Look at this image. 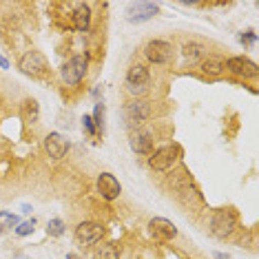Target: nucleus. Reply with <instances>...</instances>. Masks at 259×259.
I'll use <instances>...</instances> for the list:
<instances>
[{"mask_svg": "<svg viewBox=\"0 0 259 259\" xmlns=\"http://www.w3.org/2000/svg\"><path fill=\"white\" fill-rule=\"evenodd\" d=\"M239 40H241L244 45H252V42L257 40V33H255V31H246V33H241V36H239Z\"/></svg>", "mask_w": 259, "mask_h": 259, "instance_id": "b1692460", "label": "nucleus"}, {"mask_svg": "<svg viewBox=\"0 0 259 259\" xmlns=\"http://www.w3.org/2000/svg\"><path fill=\"white\" fill-rule=\"evenodd\" d=\"M157 11H160V7L155 3H131L126 9V20L131 25H140V22L151 20Z\"/></svg>", "mask_w": 259, "mask_h": 259, "instance_id": "1a4fd4ad", "label": "nucleus"}, {"mask_svg": "<svg viewBox=\"0 0 259 259\" xmlns=\"http://www.w3.org/2000/svg\"><path fill=\"white\" fill-rule=\"evenodd\" d=\"M98 259H120V250L115 244H104L98 250Z\"/></svg>", "mask_w": 259, "mask_h": 259, "instance_id": "a211bd4d", "label": "nucleus"}, {"mask_svg": "<svg viewBox=\"0 0 259 259\" xmlns=\"http://www.w3.org/2000/svg\"><path fill=\"white\" fill-rule=\"evenodd\" d=\"M151 117V104L146 100H131L124 107V120L128 126H140Z\"/></svg>", "mask_w": 259, "mask_h": 259, "instance_id": "39448f33", "label": "nucleus"}, {"mask_svg": "<svg viewBox=\"0 0 259 259\" xmlns=\"http://www.w3.org/2000/svg\"><path fill=\"white\" fill-rule=\"evenodd\" d=\"M33 226H36V222H25V224H20L18 228H16V235H20V237H25V235H29L33 231Z\"/></svg>", "mask_w": 259, "mask_h": 259, "instance_id": "4be33fe9", "label": "nucleus"}, {"mask_svg": "<svg viewBox=\"0 0 259 259\" xmlns=\"http://www.w3.org/2000/svg\"><path fill=\"white\" fill-rule=\"evenodd\" d=\"M45 149H47V153H49V157L60 160V157H64L67 151H69V140L64 138L62 133H49L45 138Z\"/></svg>", "mask_w": 259, "mask_h": 259, "instance_id": "f8f14e48", "label": "nucleus"}, {"mask_svg": "<svg viewBox=\"0 0 259 259\" xmlns=\"http://www.w3.org/2000/svg\"><path fill=\"white\" fill-rule=\"evenodd\" d=\"M126 84H135V87H146L149 84V69L144 64H133L126 71Z\"/></svg>", "mask_w": 259, "mask_h": 259, "instance_id": "2eb2a0df", "label": "nucleus"}, {"mask_svg": "<svg viewBox=\"0 0 259 259\" xmlns=\"http://www.w3.org/2000/svg\"><path fill=\"white\" fill-rule=\"evenodd\" d=\"M237 228V213L233 208H220L215 210L213 220H210V233L217 239H226L228 235Z\"/></svg>", "mask_w": 259, "mask_h": 259, "instance_id": "f257e3e1", "label": "nucleus"}, {"mask_svg": "<svg viewBox=\"0 0 259 259\" xmlns=\"http://www.w3.org/2000/svg\"><path fill=\"white\" fill-rule=\"evenodd\" d=\"M149 228H151V233L155 235V237H160V239L178 237V228H175V224L168 222V220H164V217H155V220H151Z\"/></svg>", "mask_w": 259, "mask_h": 259, "instance_id": "ddd939ff", "label": "nucleus"}, {"mask_svg": "<svg viewBox=\"0 0 259 259\" xmlns=\"http://www.w3.org/2000/svg\"><path fill=\"white\" fill-rule=\"evenodd\" d=\"M38 115H40L38 102H36V100H27V102H25V117H27V122H36Z\"/></svg>", "mask_w": 259, "mask_h": 259, "instance_id": "6ab92c4d", "label": "nucleus"}, {"mask_svg": "<svg viewBox=\"0 0 259 259\" xmlns=\"http://www.w3.org/2000/svg\"><path fill=\"white\" fill-rule=\"evenodd\" d=\"M67 259H78V257H75V255H71V252H69V255H67Z\"/></svg>", "mask_w": 259, "mask_h": 259, "instance_id": "cd10ccee", "label": "nucleus"}, {"mask_svg": "<svg viewBox=\"0 0 259 259\" xmlns=\"http://www.w3.org/2000/svg\"><path fill=\"white\" fill-rule=\"evenodd\" d=\"M0 69H9V60L5 56H0Z\"/></svg>", "mask_w": 259, "mask_h": 259, "instance_id": "a878e982", "label": "nucleus"}, {"mask_svg": "<svg viewBox=\"0 0 259 259\" xmlns=\"http://www.w3.org/2000/svg\"><path fill=\"white\" fill-rule=\"evenodd\" d=\"M82 126H84V131L89 133V135H96V133H98V128H96V124H93L91 115H84V117H82Z\"/></svg>", "mask_w": 259, "mask_h": 259, "instance_id": "5701e85b", "label": "nucleus"}, {"mask_svg": "<svg viewBox=\"0 0 259 259\" xmlns=\"http://www.w3.org/2000/svg\"><path fill=\"white\" fill-rule=\"evenodd\" d=\"M224 69H228L233 75H237V78H257V73H259V69H257V64L248 60V58H244V56H233V58H228L226 62H224Z\"/></svg>", "mask_w": 259, "mask_h": 259, "instance_id": "0eeeda50", "label": "nucleus"}, {"mask_svg": "<svg viewBox=\"0 0 259 259\" xmlns=\"http://www.w3.org/2000/svg\"><path fill=\"white\" fill-rule=\"evenodd\" d=\"M102 235H104V228H102V224H98V222H82V224H78V228H75V239H78L82 246L98 244V241L102 239Z\"/></svg>", "mask_w": 259, "mask_h": 259, "instance_id": "6e6552de", "label": "nucleus"}, {"mask_svg": "<svg viewBox=\"0 0 259 259\" xmlns=\"http://www.w3.org/2000/svg\"><path fill=\"white\" fill-rule=\"evenodd\" d=\"M87 67H89V62H87L84 56L69 58V60L64 62V67H62V80L67 82L69 87L80 84V82L84 80V75H87Z\"/></svg>", "mask_w": 259, "mask_h": 259, "instance_id": "7ed1b4c3", "label": "nucleus"}, {"mask_svg": "<svg viewBox=\"0 0 259 259\" xmlns=\"http://www.w3.org/2000/svg\"><path fill=\"white\" fill-rule=\"evenodd\" d=\"M215 257L217 259H228V255H224V252H215Z\"/></svg>", "mask_w": 259, "mask_h": 259, "instance_id": "bb28decb", "label": "nucleus"}, {"mask_svg": "<svg viewBox=\"0 0 259 259\" xmlns=\"http://www.w3.org/2000/svg\"><path fill=\"white\" fill-rule=\"evenodd\" d=\"M18 67H20V71L25 75L38 78V75L47 73V58L40 54V51H27V54L20 58Z\"/></svg>", "mask_w": 259, "mask_h": 259, "instance_id": "20e7f679", "label": "nucleus"}, {"mask_svg": "<svg viewBox=\"0 0 259 259\" xmlns=\"http://www.w3.org/2000/svg\"><path fill=\"white\" fill-rule=\"evenodd\" d=\"M224 71V60L217 56H208L202 62V73L204 75H220Z\"/></svg>", "mask_w": 259, "mask_h": 259, "instance_id": "f3484780", "label": "nucleus"}, {"mask_svg": "<svg viewBox=\"0 0 259 259\" xmlns=\"http://www.w3.org/2000/svg\"><path fill=\"white\" fill-rule=\"evenodd\" d=\"M47 231H49V235H54V237H60V235L64 233V222L62 220H51L49 226H47Z\"/></svg>", "mask_w": 259, "mask_h": 259, "instance_id": "412c9836", "label": "nucleus"}, {"mask_svg": "<svg viewBox=\"0 0 259 259\" xmlns=\"http://www.w3.org/2000/svg\"><path fill=\"white\" fill-rule=\"evenodd\" d=\"M126 91L131 96H144L146 93V87H135V84H126Z\"/></svg>", "mask_w": 259, "mask_h": 259, "instance_id": "393cba45", "label": "nucleus"}, {"mask_svg": "<svg viewBox=\"0 0 259 259\" xmlns=\"http://www.w3.org/2000/svg\"><path fill=\"white\" fill-rule=\"evenodd\" d=\"M128 144H131V151L138 153V155H151V153H153V144H155L151 128H135V131L131 133Z\"/></svg>", "mask_w": 259, "mask_h": 259, "instance_id": "9d476101", "label": "nucleus"}, {"mask_svg": "<svg viewBox=\"0 0 259 259\" xmlns=\"http://www.w3.org/2000/svg\"><path fill=\"white\" fill-rule=\"evenodd\" d=\"M180 157H182V149L180 146H162V149H157L155 153H151V157H149V166L153 170H160V173H164V170H170L175 166V164L180 162Z\"/></svg>", "mask_w": 259, "mask_h": 259, "instance_id": "f03ea898", "label": "nucleus"}, {"mask_svg": "<svg viewBox=\"0 0 259 259\" xmlns=\"http://www.w3.org/2000/svg\"><path fill=\"white\" fill-rule=\"evenodd\" d=\"M144 56L153 64H166L173 58V45L166 42V40H151L144 47Z\"/></svg>", "mask_w": 259, "mask_h": 259, "instance_id": "423d86ee", "label": "nucleus"}, {"mask_svg": "<svg viewBox=\"0 0 259 259\" xmlns=\"http://www.w3.org/2000/svg\"><path fill=\"white\" fill-rule=\"evenodd\" d=\"M98 193L102 195V199H107V202H113V199L120 197L122 186H120V182H117L115 175L102 173L98 178Z\"/></svg>", "mask_w": 259, "mask_h": 259, "instance_id": "9b49d317", "label": "nucleus"}, {"mask_svg": "<svg viewBox=\"0 0 259 259\" xmlns=\"http://www.w3.org/2000/svg\"><path fill=\"white\" fill-rule=\"evenodd\" d=\"M73 27L78 29V31H87L91 25V7L84 3H78L73 7Z\"/></svg>", "mask_w": 259, "mask_h": 259, "instance_id": "4468645a", "label": "nucleus"}, {"mask_svg": "<svg viewBox=\"0 0 259 259\" xmlns=\"http://www.w3.org/2000/svg\"><path fill=\"white\" fill-rule=\"evenodd\" d=\"M182 56H184V60L186 62H197L199 58L204 56V45H199V42H186L184 47H182Z\"/></svg>", "mask_w": 259, "mask_h": 259, "instance_id": "dca6fc26", "label": "nucleus"}, {"mask_svg": "<svg viewBox=\"0 0 259 259\" xmlns=\"http://www.w3.org/2000/svg\"><path fill=\"white\" fill-rule=\"evenodd\" d=\"M91 120H93V124H96L98 131H102V128H104V104L102 102L96 104V111H93Z\"/></svg>", "mask_w": 259, "mask_h": 259, "instance_id": "aec40b11", "label": "nucleus"}]
</instances>
